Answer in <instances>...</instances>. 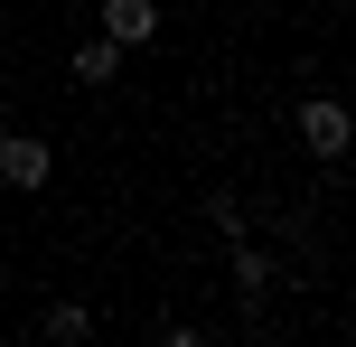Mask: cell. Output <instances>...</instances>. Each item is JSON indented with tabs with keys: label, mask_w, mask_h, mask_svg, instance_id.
Listing matches in <instances>:
<instances>
[{
	"label": "cell",
	"mask_w": 356,
	"mask_h": 347,
	"mask_svg": "<svg viewBox=\"0 0 356 347\" xmlns=\"http://www.w3.org/2000/svg\"><path fill=\"white\" fill-rule=\"evenodd\" d=\"M47 169H56V150L38 141V131H0V188H47Z\"/></svg>",
	"instance_id": "6da1fadb"
},
{
	"label": "cell",
	"mask_w": 356,
	"mask_h": 347,
	"mask_svg": "<svg viewBox=\"0 0 356 347\" xmlns=\"http://www.w3.org/2000/svg\"><path fill=\"white\" fill-rule=\"evenodd\" d=\"M300 141H309V160H338L347 150V104L338 94H309L300 104Z\"/></svg>",
	"instance_id": "7a4b0ae2"
},
{
	"label": "cell",
	"mask_w": 356,
	"mask_h": 347,
	"mask_svg": "<svg viewBox=\"0 0 356 347\" xmlns=\"http://www.w3.org/2000/svg\"><path fill=\"white\" fill-rule=\"evenodd\" d=\"M104 38L113 47H150L160 38V0H104Z\"/></svg>",
	"instance_id": "3957f363"
},
{
	"label": "cell",
	"mask_w": 356,
	"mask_h": 347,
	"mask_svg": "<svg viewBox=\"0 0 356 347\" xmlns=\"http://www.w3.org/2000/svg\"><path fill=\"white\" fill-rule=\"evenodd\" d=\"M122 56H131V47H113V38H85V47H75V85H113V75H122Z\"/></svg>",
	"instance_id": "277c9868"
},
{
	"label": "cell",
	"mask_w": 356,
	"mask_h": 347,
	"mask_svg": "<svg viewBox=\"0 0 356 347\" xmlns=\"http://www.w3.org/2000/svg\"><path fill=\"white\" fill-rule=\"evenodd\" d=\"M234 291H244V300L272 291V254H263V244H244V235H234Z\"/></svg>",
	"instance_id": "5b68a950"
},
{
	"label": "cell",
	"mask_w": 356,
	"mask_h": 347,
	"mask_svg": "<svg viewBox=\"0 0 356 347\" xmlns=\"http://www.w3.org/2000/svg\"><path fill=\"white\" fill-rule=\"evenodd\" d=\"M47 338H94V310H85V300H56V310H47Z\"/></svg>",
	"instance_id": "8992f818"
}]
</instances>
